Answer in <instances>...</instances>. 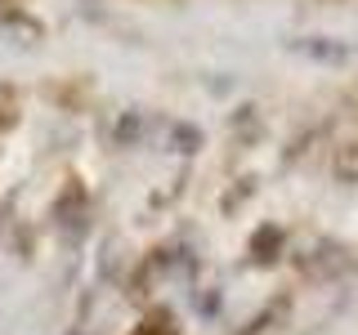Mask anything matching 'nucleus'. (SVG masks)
Masks as SVG:
<instances>
[{
  "mask_svg": "<svg viewBox=\"0 0 358 335\" xmlns=\"http://www.w3.org/2000/svg\"><path fill=\"white\" fill-rule=\"evenodd\" d=\"M143 139V117L134 112V117H121V126H117V143H139Z\"/></svg>",
  "mask_w": 358,
  "mask_h": 335,
  "instance_id": "obj_3",
  "label": "nucleus"
},
{
  "mask_svg": "<svg viewBox=\"0 0 358 335\" xmlns=\"http://www.w3.org/2000/svg\"><path fill=\"white\" fill-rule=\"evenodd\" d=\"M336 179L341 184H358V143H345L336 152Z\"/></svg>",
  "mask_w": 358,
  "mask_h": 335,
  "instance_id": "obj_2",
  "label": "nucleus"
},
{
  "mask_svg": "<svg viewBox=\"0 0 358 335\" xmlns=\"http://www.w3.org/2000/svg\"><path fill=\"white\" fill-rule=\"evenodd\" d=\"M305 50H309V54H318V59H345V45H322V40H309Z\"/></svg>",
  "mask_w": 358,
  "mask_h": 335,
  "instance_id": "obj_4",
  "label": "nucleus"
},
{
  "mask_svg": "<svg viewBox=\"0 0 358 335\" xmlns=\"http://www.w3.org/2000/svg\"><path fill=\"white\" fill-rule=\"evenodd\" d=\"M166 134H171V148H175V152H197V148H201V134H197L193 126H184V121H171V126H166Z\"/></svg>",
  "mask_w": 358,
  "mask_h": 335,
  "instance_id": "obj_1",
  "label": "nucleus"
}]
</instances>
